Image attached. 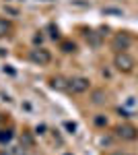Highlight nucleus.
<instances>
[{"mask_svg":"<svg viewBox=\"0 0 138 155\" xmlns=\"http://www.w3.org/2000/svg\"><path fill=\"white\" fill-rule=\"evenodd\" d=\"M114 66H115V71H120V72H132V68H134V58L128 56L126 52H117L115 58H114Z\"/></svg>","mask_w":138,"mask_h":155,"instance_id":"1","label":"nucleus"},{"mask_svg":"<svg viewBox=\"0 0 138 155\" xmlns=\"http://www.w3.org/2000/svg\"><path fill=\"white\" fill-rule=\"evenodd\" d=\"M29 60L33 62V64H39V66H46L52 62V54H50V50L46 48H35L29 52Z\"/></svg>","mask_w":138,"mask_h":155,"instance_id":"2","label":"nucleus"},{"mask_svg":"<svg viewBox=\"0 0 138 155\" xmlns=\"http://www.w3.org/2000/svg\"><path fill=\"white\" fill-rule=\"evenodd\" d=\"M89 87H91V81L87 77H72V79H68V91H72V93H85Z\"/></svg>","mask_w":138,"mask_h":155,"instance_id":"3","label":"nucleus"},{"mask_svg":"<svg viewBox=\"0 0 138 155\" xmlns=\"http://www.w3.org/2000/svg\"><path fill=\"white\" fill-rule=\"evenodd\" d=\"M115 134H117L120 139H124V141H136L138 139V128L132 126V124H120V126L115 128Z\"/></svg>","mask_w":138,"mask_h":155,"instance_id":"4","label":"nucleus"},{"mask_svg":"<svg viewBox=\"0 0 138 155\" xmlns=\"http://www.w3.org/2000/svg\"><path fill=\"white\" fill-rule=\"evenodd\" d=\"M111 46H114V50H117V52H126V50L132 46V37L122 31V33H117V35L114 37Z\"/></svg>","mask_w":138,"mask_h":155,"instance_id":"5","label":"nucleus"},{"mask_svg":"<svg viewBox=\"0 0 138 155\" xmlns=\"http://www.w3.org/2000/svg\"><path fill=\"white\" fill-rule=\"evenodd\" d=\"M52 89L66 91V89H68V81H66L64 77H54V79H52Z\"/></svg>","mask_w":138,"mask_h":155,"instance_id":"6","label":"nucleus"},{"mask_svg":"<svg viewBox=\"0 0 138 155\" xmlns=\"http://www.w3.org/2000/svg\"><path fill=\"white\" fill-rule=\"evenodd\" d=\"M87 41L91 44L93 48H99V46H101V33H97V31H89V33H87Z\"/></svg>","mask_w":138,"mask_h":155,"instance_id":"7","label":"nucleus"},{"mask_svg":"<svg viewBox=\"0 0 138 155\" xmlns=\"http://www.w3.org/2000/svg\"><path fill=\"white\" fill-rule=\"evenodd\" d=\"M93 104H97V106H101V104H105V91L103 89H97V91H93Z\"/></svg>","mask_w":138,"mask_h":155,"instance_id":"8","label":"nucleus"},{"mask_svg":"<svg viewBox=\"0 0 138 155\" xmlns=\"http://www.w3.org/2000/svg\"><path fill=\"white\" fill-rule=\"evenodd\" d=\"M8 33H11V23L4 21V19H0V37L8 35Z\"/></svg>","mask_w":138,"mask_h":155,"instance_id":"9","label":"nucleus"},{"mask_svg":"<svg viewBox=\"0 0 138 155\" xmlns=\"http://www.w3.org/2000/svg\"><path fill=\"white\" fill-rule=\"evenodd\" d=\"M0 155H27V153H25V149H21V147H11L6 151H2Z\"/></svg>","mask_w":138,"mask_h":155,"instance_id":"10","label":"nucleus"},{"mask_svg":"<svg viewBox=\"0 0 138 155\" xmlns=\"http://www.w3.org/2000/svg\"><path fill=\"white\" fill-rule=\"evenodd\" d=\"M11 139H12V130H0V143L2 145L11 143Z\"/></svg>","mask_w":138,"mask_h":155,"instance_id":"11","label":"nucleus"},{"mask_svg":"<svg viewBox=\"0 0 138 155\" xmlns=\"http://www.w3.org/2000/svg\"><path fill=\"white\" fill-rule=\"evenodd\" d=\"M62 50H64V52H74L76 46H74L72 41H62Z\"/></svg>","mask_w":138,"mask_h":155,"instance_id":"12","label":"nucleus"},{"mask_svg":"<svg viewBox=\"0 0 138 155\" xmlns=\"http://www.w3.org/2000/svg\"><path fill=\"white\" fill-rule=\"evenodd\" d=\"M95 124H97V126H105V124H107V118H105V116H101V114H99V116H97V118H95Z\"/></svg>","mask_w":138,"mask_h":155,"instance_id":"13","label":"nucleus"},{"mask_svg":"<svg viewBox=\"0 0 138 155\" xmlns=\"http://www.w3.org/2000/svg\"><path fill=\"white\" fill-rule=\"evenodd\" d=\"M103 12L105 15H120V17H122V11H120V8H103Z\"/></svg>","mask_w":138,"mask_h":155,"instance_id":"14","label":"nucleus"},{"mask_svg":"<svg viewBox=\"0 0 138 155\" xmlns=\"http://www.w3.org/2000/svg\"><path fill=\"white\" fill-rule=\"evenodd\" d=\"M64 126H66V128H68L70 132H74V130H76V124H74V122H66Z\"/></svg>","mask_w":138,"mask_h":155,"instance_id":"15","label":"nucleus"},{"mask_svg":"<svg viewBox=\"0 0 138 155\" xmlns=\"http://www.w3.org/2000/svg\"><path fill=\"white\" fill-rule=\"evenodd\" d=\"M50 31H52V37H54V39H58V37H60V35H58V29L54 27V25H50Z\"/></svg>","mask_w":138,"mask_h":155,"instance_id":"16","label":"nucleus"},{"mask_svg":"<svg viewBox=\"0 0 138 155\" xmlns=\"http://www.w3.org/2000/svg\"><path fill=\"white\" fill-rule=\"evenodd\" d=\"M41 39H43L41 35H35V37H33V41H35V44H41Z\"/></svg>","mask_w":138,"mask_h":155,"instance_id":"17","label":"nucleus"},{"mask_svg":"<svg viewBox=\"0 0 138 155\" xmlns=\"http://www.w3.org/2000/svg\"><path fill=\"white\" fill-rule=\"evenodd\" d=\"M39 2H56V0H39Z\"/></svg>","mask_w":138,"mask_h":155,"instance_id":"18","label":"nucleus"}]
</instances>
